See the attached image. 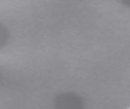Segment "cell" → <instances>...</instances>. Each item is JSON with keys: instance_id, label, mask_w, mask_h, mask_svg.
<instances>
[{"instance_id": "1", "label": "cell", "mask_w": 130, "mask_h": 109, "mask_svg": "<svg viewBox=\"0 0 130 109\" xmlns=\"http://www.w3.org/2000/svg\"><path fill=\"white\" fill-rule=\"evenodd\" d=\"M128 109H130V108H128Z\"/></svg>"}]
</instances>
